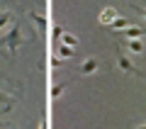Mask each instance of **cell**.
Segmentation results:
<instances>
[{"label": "cell", "instance_id": "3", "mask_svg": "<svg viewBox=\"0 0 146 129\" xmlns=\"http://www.w3.org/2000/svg\"><path fill=\"white\" fill-rule=\"evenodd\" d=\"M115 17H117V10H115V7H105V10L100 12L98 20H100V25H110V22L115 20Z\"/></svg>", "mask_w": 146, "mask_h": 129}, {"label": "cell", "instance_id": "4", "mask_svg": "<svg viewBox=\"0 0 146 129\" xmlns=\"http://www.w3.org/2000/svg\"><path fill=\"white\" fill-rule=\"evenodd\" d=\"M80 71H83V76H90V73H95L98 71V59H85L83 61V66H80Z\"/></svg>", "mask_w": 146, "mask_h": 129}, {"label": "cell", "instance_id": "16", "mask_svg": "<svg viewBox=\"0 0 146 129\" xmlns=\"http://www.w3.org/2000/svg\"><path fill=\"white\" fill-rule=\"evenodd\" d=\"M131 7H134V10H136V12H139V15L146 20V7H139V5H131Z\"/></svg>", "mask_w": 146, "mask_h": 129}, {"label": "cell", "instance_id": "13", "mask_svg": "<svg viewBox=\"0 0 146 129\" xmlns=\"http://www.w3.org/2000/svg\"><path fill=\"white\" fill-rule=\"evenodd\" d=\"M10 22H12V15H10V12H0V32L5 29Z\"/></svg>", "mask_w": 146, "mask_h": 129}, {"label": "cell", "instance_id": "11", "mask_svg": "<svg viewBox=\"0 0 146 129\" xmlns=\"http://www.w3.org/2000/svg\"><path fill=\"white\" fill-rule=\"evenodd\" d=\"M32 22H34L39 29H46V25H49V20L44 15H36V12H32Z\"/></svg>", "mask_w": 146, "mask_h": 129}, {"label": "cell", "instance_id": "6", "mask_svg": "<svg viewBox=\"0 0 146 129\" xmlns=\"http://www.w3.org/2000/svg\"><path fill=\"white\" fill-rule=\"evenodd\" d=\"M129 25H131V22L127 20V17H119V15H117L115 20L110 22V27H112V29H127V27H129Z\"/></svg>", "mask_w": 146, "mask_h": 129}, {"label": "cell", "instance_id": "2", "mask_svg": "<svg viewBox=\"0 0 146 129\" xmlns=\"http://www.w3.org/2000/svg\"><path fill=\"white\" fill-rule=\"evenodd\" d=\"M119 32L127 37V39H141V37L146 34V29H144V27H134V25H129L127 29H119Z\"/></svg>", "mask_w": 146, "mask_h": 129}, {"label": "cell", "instance_id": "17", "mask_svg": "<svg viewBox=\"0 0 146 129\" xmlns=\"http://www.w3.org/2000/svg\"><path fill=\"white\" fill-rule=\"evenodd\" d=\"M39 129H46V122H42V127H39Z\"/></svg>", "mask_w": 146, "mask_h": 129}, {"label": "cell", "instance_id": "5", "mask_svg": "<svg viewBox=\"0 0 146 129\" xmlns=\"http://www.w3.org/2000/svg\"><path fill=\"white\" fill-rule=\"evenodd\" d=\"M117 66H119L122 71H127V73H134V71H136V68L131 66V61L124 56V54H119V56H117Z\"/></svg>", "mask_w": 146, "mask_h": 129}, {"label": "cell", "instance_id": "15", "mask_svg": "<svg viewBox=\"0 0 146 129\" xmlns=\"http://www.w3.org/2000/svg\"><path fill=\"white\" fill-rule=\"evenodd\" d=\"M61 34H63V27L56 25V27H54V39H61Z\"/></svg>", "mask_w": 146, "mask_h": 129}, {"label": "cell", "instance_id": "10", "mask_svg": "<svg viewBox=\"0 0 146 129\" xmlns=\"http://www.w3.org/2000/svg\"><path fill=\"white\" fill-rule=\"evenodd\" d=\"M61 44H66V47H78V37L76 34H61Z\"/></svg>", "mask_w": 146, "mask_h": 129}, {"label": "cell", "instance_id": "8", "mask_svg": "<svg viewBox=\"0 0 146 129\" xmlns=\"http://www.w3.org/2000/svg\"><path fill=\"white\" fill-rule=\"evenodd\" d=\"M63 90H66V83H58V85H54L51 90H49V98L51 100H58L63 95Z\"/></svg>", "mask_w": 146, "mask_h": 129}, {"label": "cell", "instance_id": "18", "mask_svg": "<svg viewBox=\"0 0 146 129\" xmlns=\"http://www.w3.org/2000/svg\"><path fill=\"white\" fill-rule=\"evenodd\" d=\"M136 129H146V124H139V127H136Z\"/></svg>", "mask_w": 146, "mask_h": 129}, {"label": "cell", "instance_id": "12", "mask_svg": "<svg viewBox=\"0 0 146 129\" xmlns=\"http://www.w3.org/2000/svg\"><path fill=\"white\" fill-rule=\"evenodd\" d=\"M7 110H12V100L5 93H0V112H7Z\"/></svg>", "mask_w": 146, "mask_h": 129}, {"label": "cell", "instance_id": "1", "mask_svg": "<svg viewBox=\"0 0 146 129\" xmlns=\"http://www.w3.org/2000/svg\"><path fill=\"white\" fill-rule=\"evenodd\" d=\"M22 32H20V27H12L10 32H7V37H5V47L10 49V51H17V49L22 47Z\"/></svg>", "mask_w": 146, "mask_h": 129}, {"label": "cell", "instance_id": "7", "mask_svg": "<svg viewBox=\"0 0 146 129\" xmlns=\"http://www.w3.org/2000/svg\"><path fill=\"white\" fill-rule=\"evenodd\" d=\"M124 49H129L131 54H141V39H127Z\"/></svg>", "mask_w": 146, "mask_h": 129}, {"label": "cell", "instance_id": "14", "mask_svg": "<svg viewBox=\"0 0 146 129\" xmlns=\"http://www.w3.org/2000/svg\"><path fill=\"white\" fill-rule=\"evenodd\" d=\"M51 66H54V68H61V66H63V59L54 54V56H51Z\"/></svg>", "mask_w": 146, "mask_h": 129}, {"label": "cell", "instance_id": "9", "mask_svg": "<svg viewBox=\"0 0 146 129\" xmlns=\"http://www.w3.org/2000/svg\"><path fill=\"white\" fill-rule=\"evenodd\" d=\"M73 54H76V51H73V47H66V44H61V47L56 49V56H61V59H71Z\"/></svg>", "mask_w": 146, "mask_h": 129}]
</instances>
